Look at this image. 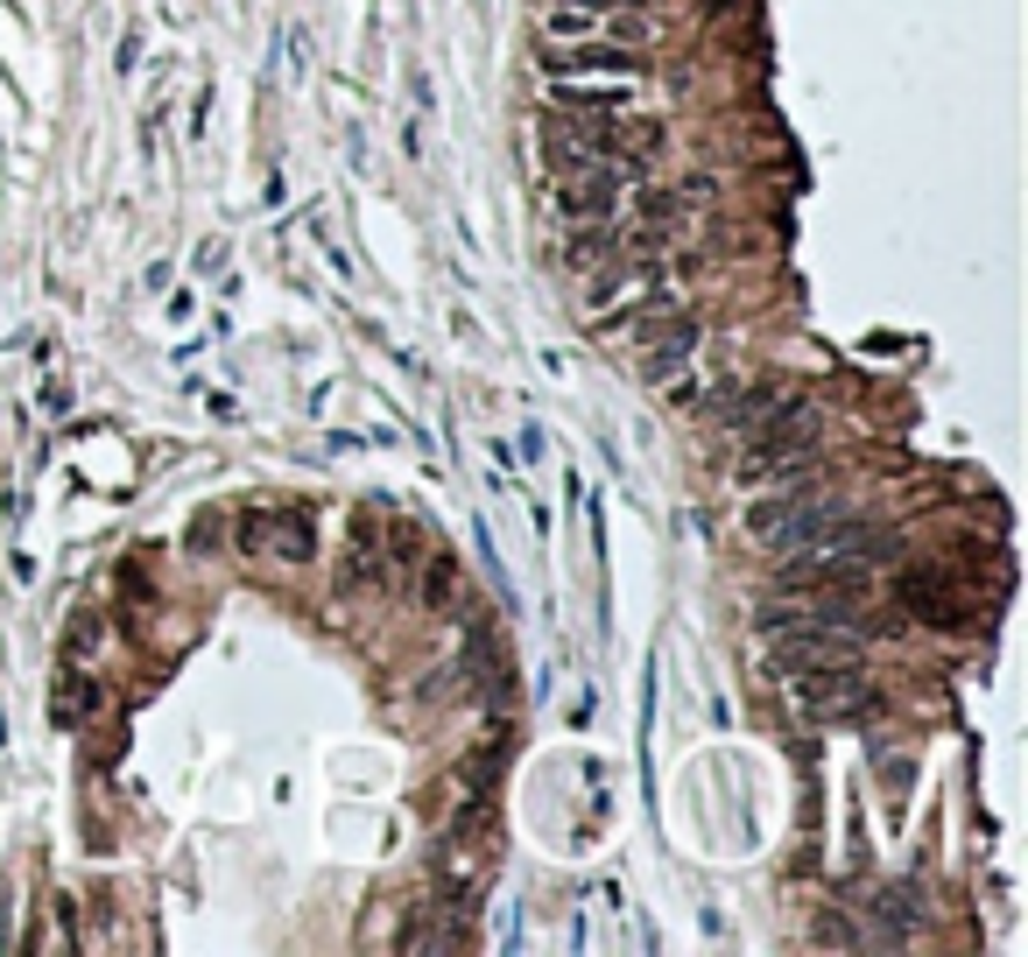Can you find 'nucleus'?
I'll return each mask as SVG.
<instances>
[{
  "label": "nucleus",
  "instance_id": "7",
  "mask_svg": "<svg viewBox=\"0 0 1028 957\" xmlns=\"http://www.w3.org/2000/svg\"><path fill=\"white\" fill-rule=\"evenodd\" d=\"M613 198H620V169H570V177L557 183V204L570 219H606Z\"/></svg>",
  "mask_w": 1028,
  "mask_h": 957
},
{
  "label": "nucleus",
  "instance_id": "17",
  "mask_svg": "<svg viewBox=\"0 0 1028 957\" xmlns=\"http://www.w3.org/2000/svg\"><path fill=\"white\" fill-rule=\"evenodd\" d=\"M423 606H459V564H451V557H430V585H423Z\"/></svg>",
  "mask_w": 1028,
  "mask_h": 957
},
{
  "label": "nucleus",
  "instance_id": "13",
  "mask_svg": "<svg viewBox=\"0 0 1028 957\" xmlns=\"http://www.w3.org/2000/svg\"><path fill=\"white\" fill-rule=\"evenodd\" d=\"M380 557H388L395 570H416V564H423V522H416V514H409V522H388V528H380Z\"/></svg>",
  "mask_w": 1028,
  "mask_h": 957
},
{
  "label": "nucleus",
  "instance_id": "6",
  "mask_svg": "<svg viewBox=\"0 0 1028 957\" xmlns=\"http://www.w3.org/2000/svg\"><path fill=\"white\" fill-rule=\"evenodd\" d=\"M789 401V388L783 380H739V388H726V395H712V423H726V430H739L747 437L754 423H768L775 409Z\"/></svg>",
  "mask_w": 1028,
  "mask_h": 957
},
{
  "label": "nucleus",
  "instance_id": "16",
  "mask_svg": "<svg viewBox=\"0 0 1028 957\" xmlns=\"http://www.w3.org/2000/svg\"><path fill=\"white\" fill-rule=\"evenodd\" d=\"M592 29H606V22L592 8H578V0H557V8H549V35H557V43H585Z\"/></svg>",
  "mask_w": 1028,
  "mask_h": 957
},
{
  "label": "nucleus",
  "instance_id": "8",
  "mask_svg": "<svg viewBox=\"0 0 1028 957\" xmlns=\"http://www.w3.org/2000/svg\"><path fill=\"white\" fill-rule=\"evenodd\" d=\"M902 606L916 612V620H930V627H958L965 620V606L944 591V578H930V570H909L902 578Z\"/></svg>",
  "mask_w": 1028,
  "mask_h": 957
},
{
  "label": "nucleus",
  "instance_id": "4",
  "mask_svg": "<svg viewBox=\"0 0 1028 957\" xmlns=\"http://www.w3.org/2000/svg\"><path fill=\"white\" fill-rule=\"evenodd\" d=\"M789 697H796V712L804 718H860L873 712V691L860 676H852L846 662H817V669H789Z\"/></svg>",
  "mask_w": 1028,
  "mask_h": 957
},
{
  "label": "nucleus",
  "instance_id": "18",
  "mask_svg": "<svg viewBox=\"0 0 1028 957\" xmlns=\"http://www.w3.org/2000/svg\"><path fill=\"white\" fill-rule=\"evenodd\" d=\"M64 648H71V655H92V648H99V612H71Z\"/></svg>",
  "mask_w": 1028,
  "mask_h": 957
},
{
  "label": "nucleus",
  "instance_id": "5",
  "mask_svg": "<svg viewBox=\"0 0 1028 957\" xmlns=\"http://www.w3.org/2000/svg\"><path fill=\"white\" fill-rule=\"evenodd\" d=\"M543 71H549V78H627V85H634L641 56L620 50V43H592V35H585V43H549Z\"/></svg>",
  "mask_w": 1028,
  "mask_h": 957
},
{
  "label": "nucleus",
  "instance_id": "11",
  "mask_svg": "<svg viewBox=\"0 0 1028 957\" xmlns=\"http://www.w3.org/2000/svg\"><path fill=\"white\" fill-rule=\"evenodd\" d=\"M549 99H557L564 113H620V106H627V78H620L613 92H599V85L585 92V85H570V78H549Z\"/></svg>",
  "mask_w": 1028,
  "mask_h": 957
},
{
  "label": "nucleus",
  "instance_id": "2",
  "mask_svg": "<svg viewBox=\"0 0 1028 957\" xmlns=\"http://www.w3.org/2000/svg\"><path fill=\"white\" fill-rule=\"evenodd\" d=\"M831 522H846V501H839V493H825V486H789V493H775V501H754L747 507V535H754V543H768V549H804Z\"/></svg>",
  "mask_w": 1028,
  "mask_h": 957
},
{
  "label": "nucleus",
  "instance_id": "10",
  "mask_svg": "<svg viewBox=\"0 0 1028 957\" xmlns=\"http://www.w3.org/2000/svg\"><path fill=\"white\" fill-rule=\"evenodd\" d=\"M691 353H697V317H676L670 332L655 338V353L641 359V380H670V374H676V367H683V359H691Z\"/></svg>",
  "mask_w": 1028,
  "mask_h": 957
},
{
  "label": "nucleus",
  "instance_id": "14",
  "mask_svg": "<svg viewBox=\"0 0 1028 957\" xmlns=\"http://www.w3.org/2000/svg\"><path fill=\"white\" fill-rule=\"evenodd\" d=\"M873 915L888 923V936H909L923 923V902H916V887H888V894H873Z\"/></svg>",
  "mask_w": 1028,
  "mask_h": 957
},
{
  "label": "nucleus",
  "instance_id": "12",
  "mask_svg": "<svg viewBox=\"0 0 1028 957\" xmlns=\"http://www.w3.org/2000/svg\"><path fill=\"white\" fill-rule=\"evenodd\" d=\"M606 261H613V233H606L599 219L585 225V233H570V246H564V267H570V275H592V267H606Z\"/></svg>",
  "mask_w": 1028,
  "mask_h": 957
},
{
  "label": "nucleus",
  "instance_id": "3",
  "mask_svg": "<svg viewBox=\"0 0 1028 957\" xmlns=\"http://www.w3.org/2000/svg\"><path fill=\"white\" fill-rule=\"evenodd\" d=\"M233 549H246V557H282V564H311V549H317L311 507H246L233 522Z\"/></svg>",
  "mask_w": 1028,
  "mask_h": 957
},
{
  "label": "nucleus",
  "instance_id": "1",
  "mask_svg": "<svg viewBox=\"0 0 1028 957\" xmlns=\"http://www.w3.org/2000/svg\"><path fill=\"white\" fill-rule=\"evenodd\" d=\"M817 437H825L817 409L789 395L768 423H754L747 437H739V472L733 478H739V486H775V478H796L804 465H817Z\"/></svg>",
  "mask_w": 1028,
  "mask_h": 957
},
{
  "label": "nucleus",
  "instance_id": "9",
  "mask_svg": "<svg viewBox=\"0 0 1028 957\" xmlns=\"http://www.w3.org/2000/svg\"><path fill=\"white\" fill-rule=\"evenodd\" d=\"M380 570H388V557H380V522H353L338 578H346V585H380Z\"/></svg>",
  "mask_w": 1028,
  "mask_h": 957
},
{
  "label": "nucleus",
  "instance_id": "15",
  "mask_svg": "<svg viewBox=\"0 0 1028 957\" xmlns=\"http://www.w3.org/2000/svg\"><path fill=\"white\" fill-rule=\"evenodd\" d=\"M92 712H99V683H92V676H64V683H56V718H64V725H85Z\"/></svg>",
  "mask_w": 1028,
  "mask_h": 957
}]
</instances>
